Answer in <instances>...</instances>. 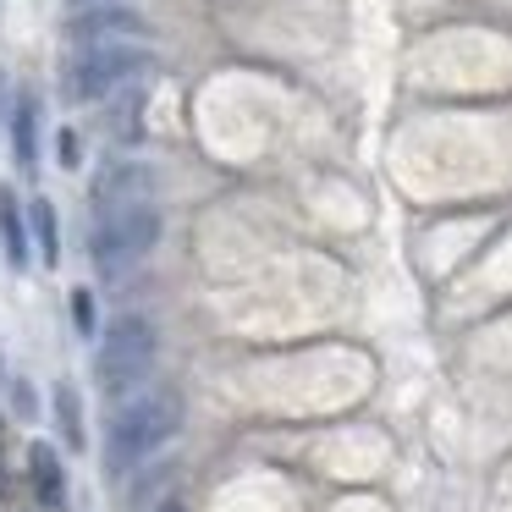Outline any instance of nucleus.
<instances>
[{"label":"nucleus","mask_w":512,"mask_h":512,"mask_svg":"<svg viewBox=\"0 0 512 512\" xmlns=\"http://www.w3.org/2000/svg\"><path fill=\"white\" fill-rule=\"evenodd\" d=\"M177 424H182L177 391H144V397H133L111 419V463L127 468V463H138V457L160 452V446L177 435Z\"/></svg>","instance_id":"1"},{"label":"nucleus","mask_w":512,"mask_h":512,"mask_svg":"<svg viewBox=\"0 0 512 512\" xmlns=\"http://www.w3.org/2000/svg\"><path fill=\"white\" fill-rule=\"evenodd\" d=\"M56 408H61V430H67L72 446H83V430H78V397H72V386L56 391Z\"/></svg>","instance_id":"11"},{"label":"nucleus","mask_w":512,"mask_h":512,"mask_svg":"<svg viewBox=\"0 0 512 512\" xmlns=\"http://www.w3.org/2000/svg\"><path fill=\"white\" fill-rule=\"evenodd\" d=\"M28 474H34V496L45 501V507H61V501H67V474H61V457L50 452L45 441L28 446Z\"/></svg>","instance_id":"7"},{"label":"nucleus","mask_w":512,"mask_h":512,"mask_svg":"<svg viewBox=\"0 0 512 512\" xmlns=\"http://www.w3.org/2000/svg\"><path fill=\"white\" fill-rule=\"evenodd\" d=\"M155 177L149 166H133V160H111V166L94 171V210H122V204H144Z\"/></svg>","instance_id":"6"},{"label":"nucleus","mask_w":512,"mask_h":512,"mask_svg":"<svg viewBox=\"0 0 512 512\" xmlns=\"http://www.w3.org/2000/svg\"><path fill=\"white\" fill-rule=\"evenodd\" d=\"M28 226H34V243H39V254H45V265H56V210H50V199H34L28 204Z\"/></svg>","instance_id":"9"},{"label":"nucleus","mask_w":512,"mask_h":512,"mask_svg":"<svg viewBox=\"0 0 512 512\" xmlns=\"http://www.w3.org/2000/svg\"><path fill=\"white\" fill-rule=\"evenodd\" d=\"M155 512H182V501H160V507Z\"/></svg>","instance_id":"14"},{"label":"nucleus","mask_w":512,"mask_h":512,"mask_svg":"<svg viewBox=\"0 0 512 512\" xmlns=\"http://www.w3.org/2000/svg\"><path fill=\"white\" fill-rule=\"evenodd\" d=\"M160 237V210L155 204H122V210H100V221H94V265H100V276H122L127 265H138V259L155 248Z\"/></svg>","instance_id":"3"},{"label":"nucleus","mask_w":512,"mask_h":512,"mask_svg":"<svg viewBox=\"0 0 512 512\" xmlns=\"http://www.w3.org/2000/svg\"><path fill=\"white\" fill-rule=\"evenodd\" d=\"M72 320H78L83 336L94 331V298H89V292H72Z\"/></svg>","instance_id":"12"},{"label":"nucleus","mask_w":512,"mask_h":512,"mask_svg":"<svg viewBox=\"0 0 512 512\" xmlns=\"http://www.w3.org/2000/svg\"><path fill=\"white\" fill-rule=\"evenodd\" d=\"M83 6H116V0H72V12H83Z\"/></svg>","instance_id":"13"},{"label":"nucleus","mask_w":512,"mask_h":512,"mask_svg":"<svg viewBox=\"0 0 512 512\" xmlns=\"http://www.w3.org/2000/svg\"><path fill=\"white\" fill-rule=\"evenodd\" d=\"M149 72V50H138L133 39L122 45H78V56L67 61V94L72 100H105V94L127 89L133 78Z\"/></svg>","instance_id":"4"},{"label":"nucleus","mask_w":512,"mask_h":512,"mask_svg":"<svg viewBox=\"0 0 512 512\" xmlns=\"http://www.w3.org/2000/svg\"><path fill=\"white\" fill-rule=\"evenodd\" d=\"M17 166H34V100L17 105Z\"/></svg>","instance_id":"10"},{"label":"nucleus","mask_w":512,"mask_h":512,"mask_svg":"<svg viewBox=\"0 0 512 512\" xmlns=\"http://www.w3.org/2000/svg\"><path fill=\"white\" fill-rule=\"evenodd\" d=\"M149 369H155V325H149L144 314H122V320L105 331L100 358H94L100 391L105 397H127Z\"/></svg>","instance_id":"2"},{"label":"nucleus","mask_w":512,"mask_h":512,"mask_svg":"<svg viewBox=\"0 0 512 512\" xmlns=\"http://www.w3.org/2000/svg\"><path fill=\"white\" fill-rule=\"evenodd\" d=\"M67 34L78 45H122V39H149V23L133 6H83V12H72Z\"/></svg>","instance_id":"5"},{"label":"nucleus","mask_w":512,"mask_h":512,"mask_svg":"<svg viewBox=\"0 0 512 512\" xmlns=\"http://www.w3.org/2000/svg\"><path fill=\"white\" fill-rule=\"evenodd\" d=\"M0 237H6V259L12 270L28 265V237H23V210H17L12 188H0Z\"/></svg>","instance_id":"8"}]
</instances>
